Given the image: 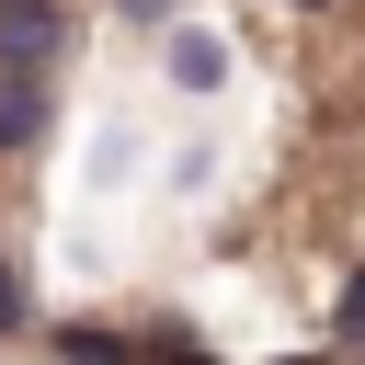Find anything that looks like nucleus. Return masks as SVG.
Here are the masks:
<instances>
[{
    "label": "nucleus",
    "mask_w": 365,
    "mask_h": 365,
    "mask_svg": "<svg viewBox=\"0 0 365 365\" xmlns=\"http://www.w3.org/2000/svg\"><path fill=\"white\" fill-rule=\"evenodd\" d=\"M46 125V68H0V148H34Z\"/></svg>",
    "instance_id": "f03ea898"
},
{
    "label": "nucleus",
    "mask_w": 365,
    "mask_h": 365,
    "mask_svg": "<svg viewBox=\"0 0 365 365\" xmlns=\"http://www.w3.org/2000/svg\"><path fill=\"white\" fill-rule=\"evenodd\" d=\"M217 68H228V57H217V34H171V80H182V91H205Z\"/></svg>",
    "instance_id": "7ed1b4c3"
},
{
    "label": "nucleus",
    "mask_w": 365,
    "mask_h": 365,
    "mask_svg": "<svg viewBox=\"0 0 365 365\" xmlns=\"http://www.w3.org/2000/svg\"><path fill=\"white\" fill-rule=\"evenodd\" d=\"M297 11H331V0H297Z\"/></svg>",
    "instance_id": "423d86ee"
},
{
    "label": "nucleus",
    "mask_w": 365,
    "mask_h": 365,
    "mask_svg": "<svg viewBox=\"0 0 365 365\" xmlns=\"http://www.w3.org/2000/svg\"><path fill=\"white\" fill-rule=\"evenodd\" d=\"M342 342H365V285H354V297H342Z\"/></svg>",
    "instance_id": "39448f33"
},
{
    "label": "nucleus",
    "mask_w": 365,
    "mask_h": 365,
    "mask_svg": "<svg viewBox=\"0 0 365 365\" xmlns=\"http://www.w3.org/2000/svg\"><path fill=\"white\" fill-rule=\"evenodd\" d=\"M57 46H68L57 0H0V68H57Z\"/></svg>",
    "instance_id": "f257e3e1"
},
{
    "label": "nucleus",
    "mask_w": 365,
    "mask_h": 365,
    "mask_svg": "<svg viewBox=\"0 0 365 365\" xmlns=\"http://www.w3.org/2000/svg\"><path fill=\"white\" fill-rule=\"evenodd\" d=\"M11 319H23V274L0 262V331H11Z\"/></svg>",
    "instance_id": "20e7f679"
}]
</instances>
